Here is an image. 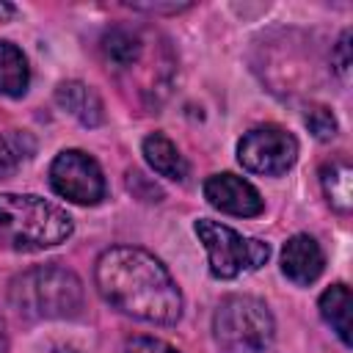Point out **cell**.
Instances as JSON below:
<instances>
[{"mask_svg": "<svg viewBox=\"0 0 353 353\" xmlns=\"http://www.w3.org/2000/svg\"><path fill=\"white\" fill-rule=\"evenodd\" d=\"M94 281L105 303L154 325H174L182 317V292L168 268L138 245H113L99 254Z\"/></svg>", "mask_w": 353, "mask_h": 353, "instance_id": "cell-1", "label": "cell"}, {"mask_svg": "<svg viewBox=\"0 0 353 353\" xmlns=\"http://www.w3.org/2000/svg\"><path fill=\"white\" fill-rule=\"evenodd\" d=\"M8 303L28 320L74 317L83 306V281L61 265H36L8 284Z\"/></svg>", "mask_w": 353, "mask_h": 353, "instance_id": "cell-2", "label": "cell"}, {"mask_svg": "<svg viewBox=\"0 0 353 353\" xmlns=\"http://www.w3.org/2000/svg\"><path fill=\"white\" fill-rule=\"evenodd\" d=\"M72 218L41 196L0 193V245L14 251H44L72 234Z\"/></svg>", "mask_w": 353, "mask_h": 353, "instance_id": "cell-3", "label": "cell"}, {"mask_svg": "<svg viewBox=\"0 0 353 353\" xmlns=\"http://www.w3.org/2000/svg\"><path fill=\"white\" fill-rule=\"evenodd\" d=\"M212 336L223 353H262L276 336V320L262 298L229 295L212 314Z\"/></svg>", "mask_w": 353, "mask_h": 353, "instance_id": "cell-4", "label": "cell"}, {"mask_svg": "<svg viewBox=\"0 0 353 353\" xmlns=\"http://www.w3.org/2000/svg\"><path fill=\"white\" fill-rule=\"evenodd\" d=\"M193 229L207 248L210 273L215 279H234L240 273L259 270L270 256L268 243H262L256 237H243L240 232H234L226 223L201 218V221H196Z\"/></svg>", "mask_w": 353, "mask_h": 353, "instance_id": "cell-5", "label": "cell"}, {"mask_svg": "<svg viewBox=\"0 0 353 353\" xmlns=\"http://www.w3.org/2000/svg\"><path fill=\"white\" fill-rule=\"evenodd\" d=\"M237 160L245 171L262 176H281L298 160V141L279 124L248 130L237 143Z\"/></svg>", "mask_w": 353, "mask_h": 353, "instance_id": "cell-6", "label": "cell"}, {"mask_svg": "<svg viewBox=\"0 0 353 353\" xmlns=\"http://www.w3.org/2000/svg\"><path fill=\"white\" fill-rule=\"evenodd\" d=\"M50 185L61 199L72 204L94 207L105 199V174L99 163L80 149H63L52 160Z\"/></svg>", "mask_w": 353, "mask_h": 353, "instance_id": "cell-7", "label": "cell"}, {"mask_svg": "<svg viewBox=\"0 0 353 353\" xmlns=\"http://www.w3.org/2000/svg\"><path fill=\"white\" fill-rule=\"evenodd\" d=\"M204 199L226 212V215H237V218H254L265 210V199L259 196V190L234 174H212L204 179Z\"/></svg>", "mask_w": 353, "mask_h": 353, "instance_id": "cell-8", "label": "cell"}, {"mask_svg": "<svg viewBox=\"0 0 353 353\" xmlns=\"http://www.w3.org/2000/svg\"><path fill=\"white\" fill-rule=\"evenodd\" d=\"M325 268V254L320 243L309 234H292L281 248V273L301 287H309L320 279Z\"/></svg>", "mask_w": 353, "mask_h": 353, "instance_id": "cell-9", "label": "cell"}, {"mask_svg": "<svg viewBox=\"0 0 353 353\" xmlns=\"http://www.w3.org/2000/svg\"><path fill=\"white\" fill-rule=\"evenodd\" d=\"M141 152L149 163V168L165 179H174V182H185L188 176V160L182 157V152L176 149V143L163 135V132H152L143 138L141 143Z\"/></svg>", "mask_w": 353, "mask_h": 353, "instance_id": "cell-10", "label": "cell"}, {"mask_svg": "<svg viewBox=\"0 0 353 353\" xmlns=\"http://www.w3.org/2000/svg\"><path fill=\"white\" fill-rule=\"evenodd\" d=\"M102 55L108 61V69L132 72V66L143 58V39L132 28H110L102 36Z\"/></svg>", "mask_w": 353, "mask_h": 353, "instance_id": "cell-11", "label": "cell"}, {"mask_svg": "<svg viewBox=\"0 0 353 353\" xmlns=\"http://www.w3.org/2000/svg\"><path fill=\"white\" fill-rule=\"evenodd\" d=\"M55 99L63 110H69L85 127H97L102 121V99L97 97V91H91L80 80L61 83L58 91H55Z\"/></svg>", "mask_w": 353, "mask_h": 353, "instance_id": "cell-12", "label": "cell"}, {"mask_svg": "<svg viewBox=\"0 0 353 353\" xmlns=\"http://www.w3.org/2000/svg\"><path fill=\"white\" fill-rule=\"evenodd\" d=\"M320 317L331 325V331H336V336L342 339V345L350 347V309H353V298L350 290L345 284H331L320 301Z\"/></svg>", "mask_w": 353, "mask_h": 353, "instance_id": "cell-13", "label": "cell"}, {"mask_svg": "<svg viewBox=\"0 0 353 353\" xmlns=\"http://www.w3.org/2000/svg\"><path fill=\"white\" fill-rule=\"evenodd\" d=\"M30 83V66L25 52L11 44L0 41V94L3 97H22Z\"/></svg>", "mask_w": 353, "mask_h": 353, "instance_id": "cell-14", "label": "cell"}, {"mask_svg": "<svg viewBox=\"0 0 353 353\" xmlns=\"http://www.w3.org/2000/svg\"><path fill=\"white\" fill-rule=\"evenodd\" d=\"M320 185H323L328 204L336 212H350V207H353V171L345 160L325 163L320 171Z\"/></svg>", "mask_w": 353, "mask_h": 353, "instance_id": "cell-15", "label": "cell"}, {"mask_svg": "<svg viewBox=\"0 0 353 353\" xmlns=\"http://www.w3.org/2000/svg\"><path fill=\"white\" fill-rule=\"evenodd\" d=\"M33 138L22 130H6L0 132V179L11 176L30 154H33Z\"/></svg>", "mask_w": 353, "mask_h": 353, "instance_id": "cell-16", "label": "cell"}, {"mask_svg": "<svg viewBox=\"0 0 353 353\" xmlns=\"http://www.w3.org/2000/svg\"><path fill=\"white\" fill-rule=\"evenodd\" d=\"M306 127L312 130V135H314L317 141H331V138L336 135V119H334V113H331L328 108H323V105H314V108L306 110Z\"/></svg>", "mask_w": 353, "mask_h": 353, "instance_id": "cell-17", "label": "cell"}, {"mask_svg": "<svg viewBox=\"0 0 353 353\" xmlns=\"http://www.w3.org/2000/svg\"><path fill=\"white\" fill-rule=\"evenodd\" d=\"M124 353H182L174 345H168L165 339L157 336H132L124 345Z\"/></svg>", "mask_w": 353, "mask_h": 353, "instance_id": "cell-18", "label": "cell"}, {"mask_svg": "<svg viewBox=\"0 0 353 353\" xmlns=\"http://www.w3.org/2000/svg\"><path fill=\"white\" fill-rule=\"evenodd\" d=\"M334 66L342 74V80H347V72H350V30L342 33V39L334 50Z\"/></svg>", "mask_w": 353, "mask_h": 353, "instance_id": "cell-19", "label": "cell"}, {"mask_svg": "<svg viewBox=\"0 0 353 353\" xmlns=\"http://www.w3.org/2000/svg\"><path fill=\"white\" fill-rule=\"evenodd\" d=\"M0 353H8V336H6V323L0 317Z\"/></svg>", "mask_w": 353, "mask_h": 353, "instance_id": "cell-20", "label": "cell"}, {"mask_svg": "<svg viewBox=\"0 0 353 353\" xmlns=\"http://www.w3.org/2000/svg\"><path fill=\"white\" fill-rule=\"evenodd\" d=\"M14 6H8V3H0V19H8V17H14Z\"/></svg>", "mask_w": 353, "mask_h": 353, "instance_id": "cell-21", "label": "cell"}, {"mask_svg": "<svg viewBox=\"0 0 353 353\" xmlns=\"http://www.w3.org/2000/svg\"><path fill=\"white\" fill-rule=\"evenodd\" d=\"M52 353H77V350H74V347H55Z\"/></svg>", "mask_w": 353, "mask_h": 353, "instance_id": "cell-22", "label": "cell"}]
</instances>
